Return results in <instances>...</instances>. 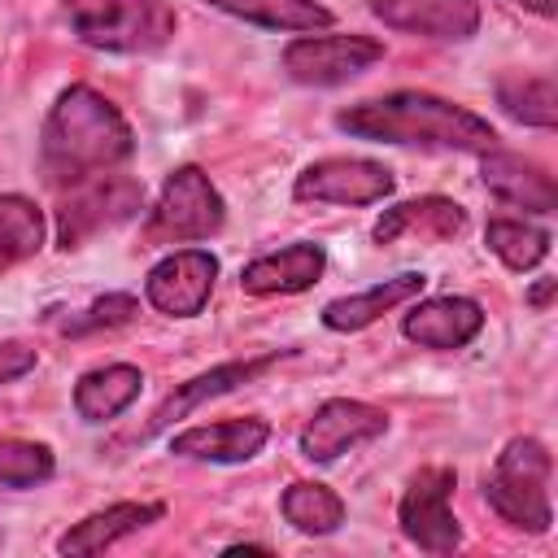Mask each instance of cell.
Listing matches in <instances>:
<instances>
[{"label":"cell","instance_id":"7a4b0ae2","mask_svg":"<svg viewBox=\"0 0 558 558\" xmlns=\"http://www.w3.org/2000/svg\"><path fill=\"white\" fill-rule=\"evenodd\" d=\"M336 126L353 140L427 148V153H488L497 148V131L466 105H453L432 92H388L357 100L336 113Z\"/></svg>","mask_w":558,"mask_h":558},{"label":"cell","instance_id":"ba28073f","mask_svg":"<svg viewBox=\"0 0 558 558\" xmlns=\"http://www.w3.org/2000/svg\"><path fill=\"white\" fill-rule=\"evenodd\" d=\"M375 61H384V39L375 35H296L283 48V70L288 78L305 87H340L357 74H366Z\"/></svg>","mask_w":558,"mask_h":558},{"label":"cell","instance_id":"6da1fadb","mask_svg":"<svg viewBox=\"0 0 558 558\" xmlns=\"http://www.w3.org/2000/svg\"><path fill=\"white\" fill-rule=\"evenodd\" d=\"M135 153V131L122 109L87 83L65 87L39 131V170L52 187H74L118 170Z\"/></svg>","mask_w":558,"mask_h":558},{"label":"cell","instance_id":"7c38bea8","mask_svg":"<svg viewBox=\"0 0 558 558\" xmlns=\"http://www.w3.org/2000/svg\"><path fill=\"white\" fill-rule=\"evenodd\" d=\"M484 327V305L471 296H414V305L401 318V336L414 340L418 349H462L480 336Z\"/></svg>","mask_w":558,"mask_h":558},{"label":"cell","instance_id":"5b68a950","mask_svg":"<svg viewBox=\"0 0 558 558\" xmlns=\"http://www.w3.org/2000/svg\"><path fill=\"white\" fill-rule=\"evenodd\" d=\"M227 222V205L222 192L214 187V179L201 166H179L166 174L148 222H144V240L148 244H192V240H209L218 235Z\"/></svg>","mask_w":558,"mask_h":558},{"label":"cell","instance_id":"9a60e30c","mask_svg":"<svg viewBox=\"0 0 558 558\" xmlns=\"http://www.w3.org/2000/svg\"><path fill=\"white\" fill-rule=\"evenodd\" d=\"M283 353H266V357H244V362H222V366H214V371H201V375H192L187 384H179L157 410H153V418H148V427H144V436H153V432H166L170 423H179V418H187L192 410H201L205 401H214V397H227V392H235V388H244L248 379H257V375H266L275 362H279Z\"/></svg>","mask_w":558,"mask_h":558},{"label":"cell","instance_id":"ac0fdd59","mask_svg":"<svg viewBox=\"0 0 558 558\" xmlns=\"http://www.w3.org/2000/svg\"><path fill=\"white\" fill-rule=\"evenodd\" d=\"M161 514H166L161 501H113V506L92 510L78 523H70L57 536V554H100V549H109V545L153 527Z\"/></svg>","mask_w":558,"mask_h":558},{"label":"cell","instance_id":"4dcf8cb0","mask_svg":"<svg viewBox=\"0 0 558 558\" xmlns=\"http://www.w3.org/2000/svg\"><path fill=\"white\" fill-rule=\"evenodd\" d=\"M549 292H554V283H549V279H545V283H541V288H536V292H532V305H545V301H549Z\"/></svg>","mask_w":558,"mask_h":558},{"label":"cell","instance_id":"f546056e","mask_svg":"<svg viewBox=\"0 0 558 558\" xmlns=\"http://www.w3.org/2000/svg\"><path fill=\"white\" fill-rule=\"evenodd\" d=\"M514 4H523V9L536 13V17H554V13H558V0H514Z\"/></svg>","mask_w":558,"mask_h":558},{"label":"cell","instance_id":"44dd1931","mask_svg":"<svg viewBox=\"0 0 558 558\" xmlns=\"http://www.w3.org/2000/svg\"><path fill=\"white\" fill-rule=\"evenodd\" d=\"M144 392V371L131 362H105L78 375L74 384V414L83 423H109Z\"/></svg>","mask_w":558,"mask_h":558},{"label":"cell","instance_id":"7402d4cb","mask_svg":"<svg viewBox=\"0 0 558 558\" xmlns=\"http://www.w3.org/2000/svg\"><path fill=\"white\" fill-rule=\"evenodd\" d=\"M248 26H262V31H288V35H314V31H327L336 22V13L318 0H205Z\"/></svg>","mask_w":558,"mask_h":558},{"label":"cell","instance_id":"8fae6325","mask_svg":"<svg viewBox=\"0 0 558 558\" xmlns=\"http://www.w3.org/2000/svg\"><path fill=\"white\" fill-rule=\"evenodd\" d=\"M388 432V414L357 397H331L323 401L310 423L301 427V458L310 462H336Z\"/></svg>","mask_w":558,"mask_h":558},{"label":"cell","instance_id":"30bf717a","mask_svg":"<svg viewBox=\"0 0 558 558\" xmlns=\"http://www.w3.org/2000/svg\"><path fill=\"white\" fill-rule=\"evenodd\" d=\"M218 283V257L209 248H174L144 275V301L166 318H196Z\"/></svg>","mask_w":558,"mask_h":558},{"label":"cell","instance_id":"484cf974","mask_svg":"<svg viewBox=\"0 0 558 558\" xmlns=\"http://www.w3.org/2000/svg\"><path fill=\"white\" fill-rule=\"evenodd\" d=\"M44 235H48V222L35 201H26L17 192L0 196V270L35 257L44 248Z\"/></svg>","mask_w":558,"mask_h":558},{"label":"cell","instance_id":"83f0119b","mask_svg":"<svg viewBox=\"0 0 558 558\" xmlns=\"http://www.w3.org/2000/svg\"><path fill=\"white\" fill-rule=\"evenodd\" d=\"M135 314H140V301H135L131 292H109V296H96L87 310L70 314V318L61 323V331H65V336H87V331H100V327H122V323H131Z\"/></svg>","mask_w":558,"mask_h":558},{"label":"cell","instance_id":"277c9868","mask_svg":"<svg viewBox=\"0 0 558 558\" xmlns=\"http://www.w3.org/2000/svg\"><path fill=\"white\" fill-rule=\"evenodd\" d=\"M61 13L70 35L96 52H157L179 31L166 0H61Z\"/></svg>","mask_w":558,"mask_h":558},{"label":"cell","instance_id":"3957f363","mask_svg":"<svg viewBox=\"0 0 558 558\" xmlns=\"http://www.w3.org/2000/svg\"><path fill=\"white\" fill-rule=\"evenodd\" d=\"M549 475H554V458L545 449V440L536 436H514L506 440V449L497 453L493 471L484 475V497L497 510L501 523L545 536L554 523V506H549Z\"/></svg>","mask_w":558,"mask_h":558},{"label":"cell","instance_id":"9c48e42d","mask_svg":"<svg viewBox=\"0 0 558 558\" xmlns=\"http://www.w3.org/2000/svg\"><path fill=\"white\" fill-rule=\"evenodd\" d=\"M392 187V170L371 157H318L296 174L292 196L314 205H379Z\"/></svg>","mask_w":558,"mask_h":558},{"label":"cell","instance_id":"603a6c76","mask_svg":"<svg viewBox=\"0 0 558 558\" xmlns=\"http://www.w3.org/2000/svg\"><path fill=\"white\" fill-rule=\"evenodd\" d=\"M497 105L506 118L523 122V126H541L554 131L558 126V87L554 74H506L497 78Z\"/></svg>","mask_w":558,"mask_h":558},{"label":"cell","instance_id":"52a82bcc","mask_svg":"<svg viewBox=\"0 0 558 558\" xmlns=\"http://www.w3.org/2000/svg\"><path fill=\"white\" fill-rule=\"evenodd\" d=\"M453 488H458L453 466H423L418 475H410L397 501L401 536L423 554H453L462 545V527L453 519Z\"/></svg>","mask_w":558,"mask_h":558},{"label":"cell","instance_id":"5bb4252c","mask_svg":"<svg viewBox=\"0 0 558 558\" xmlns=\"http://www.w3.org/2000/svg\"><path fill=\"white\" fill-rule=\"evenodd\" d=\"M327 270V253L323 244L314 240H296V244H283L275 253H262L253 257L244 270H240V288L248 296H292V292H305L323 279Z\"/></svg>","mask_w":558,"mask_h":558},{"label":"cell","instance_id":"d6986e66","mask_svg":"<svg viewBox=\"0 0 558 558\" xmlns=\"http://www.w3.org/2000/svg\"><path fill=\"white\" fill-rule=\"evenodd\" d=\"M466 231V209L449 196H418V201H397L388 205L371 235L379 244H392V240H405V235H418V240H453Z\"/></svg>","mask_w":558,"mask_h":558},{"label":"cell","instance_id":"f1b7e54d","mask_svg":"<svg viewBox=\"0 0 558 558\" xmlns=\"http://www.w3.org/2000/svg\"><path fill=\"white\" fill-rule=\"evenodd\" d=\"M39 366V353L22 340H0V388L4 384H17L22 375H31Z\"/></svg>","mask_w":558,"mask_h":558},{"label":"cell","instance_id":"8992f818","mask_svg":"<svg viewBox=\"0 0 558 558\" xmlns=\"http://www.w3.org/2000/svg\"><path fill=\"white\" fill-rule=\"evenodd\" d=\"M144 209V183L126 179V174H96L87 183H74L70 196L57 209V244L61 248H78L92 235L135 218Z\"/></svg>","mask_w":558,"mask_h":558},{"label":"cell","instance_id":"d4e9b609","mask_svg":"<svg viewBox=\"0 0 558 558\" xmlns=\"http://www.w3.org/2000/svg\"><path fill=\"white\" fill-rule=\"evenodd\" d=\"M484 244L514 275H527L549 257V231L527 218H493L484 227Z\"/></svg>","mask_w":558,"mask_h":558},{"label":"cell","instance_id":"4316f807","mask_svg":"<svg viewBox=\"0 0 558 558\" xmlns=\"http://www.w3.org/2000/svg\"><path fill=\"white\" fill-rule=\"evenodd\" d=\"M57 453L44 440H22V436H0V488H35L52 480Z\"/></svg>","mask_w":558,"mask_h":558},{"label":"cell","instance_id":"2e32d148","mask_svg":"<svg viewBox=\"0 0 558 558\" xmlns=\"http://www.w3.org/2000/svg\"><path fill=\"white\" fill-rule=\"evenodd\" d=\"M266 440H270V423L248 414V418H218V423L183 427L170 436V453L192 458V462H248L266 449Z\"/></svg>","mask_w":558,"mask_h":558},{"label":"cell","instance_id":"e0dca14e","mask_svg":"<svg viewBox=\"0 0 558 558\" xmlns=\"http://www.w3.org/2000/svg\"><path fill=\"white\" fill-rule=\"evenodd\" d=\"M480 179L506 205H519V209H532V214H549L558 205L554 174L532 157L488 148V153H480Z\"/></svg>","mask_w":558,"mask_h":558},{"label":"cell","instance_id":"4fadbf2b","mask_svg":"<svg viewBox=\"0 0 558 558\" xmlns=\"http://www.w3.org/2000/svg\"><path fill=\"white\" fill-rule=\"evenodd\" d=\"M366 9L388 26L423 39H471L480 31V0H366Z\"/></svg>","mask_w":558,"mask_h":558},{"label":"cell","instance_id":"ffe728a7","mask_svg":"<svg viewBox=\"0 0 558 558\" xmlns=\"http://www.w3.org/2000/svg\"><path fill=\"white\" fill-rule=\"evenodd\" d=\"M423 288H427L423 270H401V275H392V279H384V283H375L366 292H349V296L327 301L323 305V327L327 331H362L375 318H384L388 310L410 305L414 296H423Z\"/></svg>","mask_w":558,"mask_h":558},{"label":"cell","instance_id":"cb8c5ba5","mask_svg":"<svg viewBox=\"0 0 558 558\" xmlns=\"http://www.w3.org/2000/svg\"><path fill=\"white\" fill-rule=\"evenodd\" d=\"M279 510H283L288 527L301 532V536H331V532L344 523V501H340V493H331V488L318 484V480H296V484H288L283 497H279Z\"/></svg>","mask_w":558,"mask_h":558}]
</instances>
